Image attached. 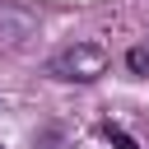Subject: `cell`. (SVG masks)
<instances>
[{
  "label": "cell",
  "instance_id": "cell-2",
  "mask_svg": "<svg viewBox=\"0 0 149 149\" xmlns=\"http://www.w3.org/2000/svg\"><path fill=\"white\" fill-rule=\"evenodd\" d=\"M107 140H112V149H140V144H135L126 130H116V126H107Z\"/></svg>",
  "mask_w": 149,
  "mask_h": 149
},
{
  "label": "cell",
  "instance_id": "cell-1",
  "mask_svg": "<svg viewBox=\"0 0 149 149\" xmlns=\"http://www.w3.org/2000/svg\"><path fill=\"white\" fill-rule=\"evenodd\" d=\"M47 70H51L56 79H98V74L107 70V51H102L98 42H74L70 51L51 56Z\"/></svg>",
  "mask_w": 149,
  "mask_h": 149
}]
</instances>
